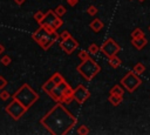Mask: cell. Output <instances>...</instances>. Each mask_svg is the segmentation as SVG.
<instances>
[{
    "instance_id": "5b68a950",
    "label": "cell",
    "mask_w": 150,
    "mask_h": 135,
    "mask_svg": "<svg viewBox=\"0 0 150 135\" xmlns=\"http://www.w3.org/2000/svg\"><path fill=\"white\" fill-rule=\"evenodd\" d=\"M6 113L14 120V121H19L28 110L21 102H19L16 99L13 97V100L5 107Z\"/></svg>"
},
{
    "instance_id": "8d00e7d4",
    "label": "cell",
    "mask_w": 150,
    "mask_h": 135,
    "mask_svg": "<svg viewBox=\"0 0 150 135\" xmlns=\"http://www.w3.org/2000/svg\"><path fill=\"white\" fill-rule=\"evenodd\" d=\"M149 32H150V26H149Z\"/></svg>"
},
{
    "instance_id": "9a60e30c",
    "label": "cell",
    "mask_w": 150,
    "mask_h": 135,
    "mask_svg": "<svg viewBox=\"0 0 150 135\" xmlns=\"http://www.w3.org/2000/svg\"><path fill=\"white\" fill-rule=\"evenodd\" d=\"M89 27L94 31V32H100V31H102L103 29V27H104V23H103V21L102 20H100V19H94L90 23H89Z\"/></svg>"
},
{
    "instance_id": "f546056e",
    "label": "cell",
    "mask_w": 150,
    "mask_h": 135,
    "mask_svg": "<svg viewBox=\"0 0 150 135\" xmlns=\"http://www.w3.org/2000/svg\"><path fill=\"white\" fill-rule=\"evenodd\" d=\"M11 97V94L6 90V89H1V92H0V99L2 100V101H6V100H8Z\"/></svg>"
},
{
    "instance_id": "cb8c5ba5",
    "label": "cell",
    "mask_w": 150,
    "mask_h": 135,
    "mask_svg": "<svg viewBox=\"0 0 150 135\" xmlns=\"http://www.w3.org/2000/svg\"><path fill=\"white\" fill-rule=\"evenodd\" d=\"M50 77H52V79L55 81V83H56V85H59V83H61V82H63V81H64V77H63V76H62V75H61L59 72L54 73V74H53Z\"/></svg>"
},
{
    "instance_id": "83f0119b",
    "label": "cell",
    "mask_w": 150,
    "mask_h": 135,
    "mask_svg": "<svg viewBox=\"0 0 150 135\" xmlns=\"http://www.w3.org/2000/svg\"><path fill=\"white\" fill-rule=\"evenodd\" d=\"M0 62H1V65H4V66H9L11 62H12V59H11L9 55H4V56H1Z\"/></svg>"
},
{
    "instance_id": "3957f363",
    "label": "cell",
    "mask_w": 150,
    "mask_h": 135,
    "mask_svg": "<svg viewBox=\"0 0 150 135\" xmlns=\"http://www.w3.org/2000/svg\"><path fill=\"white\" fill-rule=\"evenodd\" d=\"M76 70L86 81H91L101 72V67L94 59L89 58L88 60L82 61L80 65H77Z\"/></svg>"
},
{
    "instance_id": "52a82bcc",
    "label": "cell",
    "mask_w": 150,
    "mask_h": 135,
    "mask_svg": "<svg viewBox=\"0 0 150 135\" xmlns=\"http://www.w3.org/2000/svg\"><path fill=\"white\" fill-rule=\"evenodd\" d=\"M100 52H102L107 58H111L121 52V46L112 38H108L100 47Z\"/></svg>"
},
{
    "instance_id": "f1b7e54d",
    "label": "cell",
    "mask_w": 150,
    "mask_h": 135,
    "mask_svg": "<svg viewBox=\"0 0 150 135\" xmlns=\"http://www.w3.org/2000/svg\"><path fill=\"white\" fill-rule=\"evenodd\" d=\"M87 13H88L89 15H91V16L96 15V14H97V7L94 6V5H90V6L87 8Z\"/></svg>"
},
{
    "instance_id": "2e32d148",
    "label": "cell",
    "mask_w": 150,
    "mask_h": 135,
    "mask_svg": "<svg viewBox=\"0 0 150 135\" xmlns=\"http://www.w3.org/2000/svg\"><path fill=\"white\" fill-rule=\"evenodd\" d=\"M55 86H56V83H55V81L52 79V77H49L43 85H42V90L43 92H46V93H49L52 89H54L55 88Z\"/></svg>"
},
{
    "instance_id": "d6986e66",
    "label": "cell",
    "mask_w": 150,
    "mask_h": 135,
    "mask_svg": "<svg viewBox=\"0 0 150 135\" xmlns=\"http://www.w3.org/2000/svg\"><path fill=\"white\" fill-rule=\"evenodd\" d=\"M108 63H109L112 68H117V67L121 66L122 60H121L117 55H114V56H111V58H108Z\"/></svg>"
},
{
    "instance_id": "d4e9b609",
    "label": "cell",
    "mask_w": 150,
    "mask_h": 135,
    "mask_svg": "<svg viewBox=\"0 0 150 135\" xmlns=\"http://www.w3.org/2000/svg\"><path fill=\"white\" fill-rule=\"evenodd\" d=\"M45 14H46V13H43L42 11H36V12H35V14H34V20H35L38 23H40V22L43 20Z\"/></svg>"
},
{
    "instance_id": "484cf974",
    "label": "cell",
    "mask_w": 150,
    "mask_h": 135,
    "mask_svg": "<svg viewBox=\"0 0 150 135\" xmlns=\"http://www.w3.org/2000/svg\"><path fill=\"white\" fill-rule=\"evenodd\" d=\"M98 50H100V47H98L96 43H91V45H89V47H88V52H89V54L95 55V54L98 53Z\"/></svg>"
},
{
    "instance_id": "6da1fadb",
    "label": "cell",
    "mask_w": 150,
    "mask_h": 135,
    "mask_svg": "<svg viewBox=\"0 0 150 135\" xmlns=\"http://www.w3.org/2000/svg\"><path fill=\"white\" fill-rule=\"evenodd\" d=\"M76 116L61 102H57L52 107V109L48 110L40 120V124H42L53 135H66L76 126Z\"/></svg>"
},
{
    "instance_id": "ac0fdd59",
    "label": "cell",
    "mask_w": 150,
    "mask_h": 135,
    "mask_svg": "<svg viewBox=\"0 0 150 135\" xmlns=\"http://www.w3.org/2000/svg\"><path fill=\"white\" fill-rule=\"evenodd\" d=\"M108 101L112 104V106H120L123 101V96H118V95H112V94H109V97H108Z\"/></svg>"
},
{
    "instance_id": "ffe728a7",
    "label": "cell",
    "mask_w": 150,
    "mask_h": 135,
    "mask_svg": "<svg viewBox=\"0 0 150 135\" xmlns=\"http://www.w3.org/2000/svg\"><path fill=\"white\" fill-rule=\"evenodd\" d=\"M132 70H134L137 75H141V74H143V73L145 72V66H144L142 62H138V63H136V65L134 66Z\"/></svg>"
},
{
    "instance_id": "836d02e7",
    "label": "cell",
    "mask_w": 150,
    "mask_h": 135,
    "mask_svg": "<svg viewBox=\"0 0 150 135\" xmlns=\"http://www.w3.org/2000/svg\"><path fill=\"white\" fill-rule=\"evenodd\" d=\"M25 1H26V0H14V2H15L18 6H21V5H23V4H25Z\"/></svg>"
},
{
    "instance_id": "8fae6325",
    "label": "cell",
    "mask_w": 150,
    "mask_h": 135,
    "mask_svg": "<svg viewBox=\"0 0 150 135\" xmlns=\"http://www.w3.org/2000/svg\"><path fill=\"white\" fill-rule=\"evenodd\" d=\"M68 86V82L64 80L63 82H61V83H59V85H56L55 86V88L54 89H52L49 93H47L54 101H56V102H61V99H62V94H63V90H64V88Z\"/></svg>"
},
{
    "instance_id": "d6a6232c",
    "label": "cell",
    "mask_w": 150,
    "mask_h": 135,
    "mask_svg": "<svg viewBox=\"0 0 150 135\" xmlns=\"http://www.w3.org/2000/svg\"><path fill=\"white\" fill-rule=\"evenodd\" d=\"M79 2V0H67V4L70 6V7H74L76 6V4Z\"/></svg>"
},
{
    "instance_id": "277c9868",
    "label": "cell",
    "mask_w": 150,
    "mask_h": 135,
    "mask_svg": "<svg viewBox=\"0 0 150 135\" xmlns=\"http://www.w3.org/2000/svg\"><path fill=\"white\" fill-rule=\"evenodd\" d=\"M121 85L128 93H134L142 85V79L134 70H130L121 79Z\"/></svg>"
},
{
    "instance_id": "1f68e13d",
    "label": "cell",
    "mask_w": 150,
    "mask_h": 135,
    "mask_svg": "<svg viewBox=\"0 0 150 135\" xmlns=\"http://www.w3.org/2000/svg\"><path fill=\"white\" fill-rule=\"evenodd\" d=\"M7 80L2 76V75H0V89H5V87L7 86Z\"/></svg>"
},
{
    "instance_id": "ba28073f",
    "label": "cell",
    "mask_w": 150,
    "mask_h": 135,
    "mask_svg": "<svg viewBox=\"0 0 150 135\" xmlns=\"http://www.w3.org/2000/svg\"><path fill=\"white\" fill-rule=\"evenodd\" d=\"M57 40H60V34L55 31L53 33H47L42 36V39L38 42V45L43 49V50H48Z\"/></svg>"
},
{
    "instance_id": "7c38bea8",
    "label": "cell",
    "mask_w": 150,
    "mask_h": 135,
    "mask_svg": "<svg viewBox=\"0 0 150 135\" xmlns=\"http://www.w3.org/2000/svg\"><path fill=\"white\" fill-rule=\"evenodd\" d=\"M74 89L70 87V85L68 83V86L64 88L63 90V94H62V99H61V103H70L73 100H74Z\"/></svg>"
},
{
    "instance_id": "5bb4252c",
    "label": "cell",
    "mask_w": 150,
    "mask_h": 135,
    "mask_svg": "<svg viewBox=\"0 0 150 135\" xmlns=\"http://www.w3.org/2000/svg\"><path fill=\"white\" fill-rule=\"evenodd\" d=\"M47 33H48V32H47L42 26H40V27H39V28H38V29L32 34V39L38 43V42L42 39V36H43L45 34H47Z\"/></svg>"
},
{
    "instance_id": "30bf717a",
    "label": "cell",
    "mask_w": 150,
    "mask_h": 135,
    "mask_svg": "<svg viewBox=\"0 0 150 135\" xmlns=\"http://www.w3.org/2000/svg\"><path fill=\"white\" fill-rule=\"evenodd\" d=\"M79 45H80L79 41L75 40L73 36H70V38H68V39H66V40H61V41L59 42L60 48H61L66 54H68V55L73 54V52L79 47Z\"/></svg>"
},
{
    "instance_id": "44dd1931",
    "label": "cell",
    "mask_w": 150,
    "mask_h": 135,
    "mask_svg": "<svg viewBox=\"0 0 150 135\" xmlns=\"http://www.w3.org/2000/svg\"><path fill=\"white\" fill-rule=\"evenodd\" d=\"M130 36H131V39H136V38H142V36H145V34H144V32L141 29V28H135L131 33H130Z\"/></svg>"
},
{
    "instance_id": "e0dca14e",
    "label": "cell",
    "mask_w": 150,
    "mask_h": 135,
    "mask_svg": "<svg viewBox=\"0 0 150 135\" xmlns=\"http://www.w3.org/2000/svg\"><path fill=\"white\" fill-rule=\"evenodd\" d=\"M124 90H125V89H123V88H122V85H121V86H120V85H115V86H112V87H111V89L109 90V94L118 95V96H123Z\"/></svg>"
},
{
    "instance_id": "74e56055",
    "label": "cell",
    "mask_w": 150,
    "mask_h": 135,
    "mask_svg": "<svg viewBox=\"0 0 150 135\" xmlns=\"http://www.w3.org/2000/svg\"><path fill=\"white\" fill-rule=\"evenodd\" d=\"M129 1H131V0H129Z\"/></svg>"
},
{
    "instance_id": "4316f807",
    "label": "cell",
    "mask_w": 150,
    "mask_h": 135,
    "mask_svg": "<svg viewBox=\"0 0 150 135\" xmlns=\"http://www.w3.org/2000/svg\"><path fill=\"white\" fill-rule=\"evenodd\" d=\"M77 134H80V135H88L89 134V128L86 124H81L77 128Z\"/></svg>"
},
{
    "instance_id": "e575fe53",
    "label": "cell",
    "mask_w": 150,
    "mask_h": 135,
    "mask_svg": "<svg viewBox=\"0 0 150 135\" xmlns=\"http://www.w3.org/2000/svg\"><path fill=\"white\" fill-rule=\"evenodd\" d=\"M4 52H5V46H4L2 43H0V55H1Z\"/></svg>"
},
{
    "instance_id": "9c48e42d",
    "label": "cell",
    "mask_w": 150,
    "mask_h": 135,
    "mask_svg": "<svg viewBox=\"0 0 150 135\" xmlns=\"http://www.w3.org/2000/svg\"><path fill=\"white\" fill-rule=\"evenodd\" d=\"M74 100L79 103V104H83L89 97H90V92L89 89L83 86V85H77V87L74 89Z\"/></svg>"
},
{
    "instance_id": "7402d4cb",
    "label": "cell",
    "mask_w": 150,
    "mask_h": 135,
    "mask_svg": "<svg viewBox=\"0 0 150 135\" xmlns=\"http://www.w3.org/2000/svg\"><path fill=\"white\" fill-rule=\"evenodd\" d=\"M77 56H79V59H80L81 61H86V60H88V59L90 58V54H89V52H88V50L81 49V50L79 52Z\"/></svg>"
},
{
    "instance_id": "8992f818",
    "label": "cell",
    "mask_w": 150,
    "mask_h": 135,
    "mask_svg": "<svg viewBox=\"0 0 150 135\" xmlns=\"http://www.w3.org/2000/svg\"><path fill=\"white\" fill-rule=\"evenodd\" d=\"M39 25L40 26H43V27H52L54 29H57V28H60L63 25V20L61 19V16H59L55 13V11L48 9L46 12V14H45L43 20Z\"/></svg>"
},
{
    "instance_id": "7a4b0ae2",
    "label": "cell",
    "mask_w": 150,
    "mask_h": 135,
    "mask_svg": "<svg viewBox=\"0 0 150 135\" xmlns=\"http://www.w3.org/2000/svg\"><path fill=\"white\" fill-rule=\"evenodd\" d=\"M13 97L16 99L19 102H21L27 109H29L38 100H39V94L28 85L23 83L14 94Z\"/></svg>"
},
{
    "instance_id": "4fadbf2b",
    "label": "cell",
    "mask_w": 150,
    "mask_h": 135,
    "mask_svg": "<svg viewBox=\"0 0 150 135\" xmlns=\"http://www.w3.org/2000/svg\"><path fill=\"white\" fill-rule=\"evenodd\" d=\"M146 43H148V40H146L145 36L136 38V39H131V45H132L136 49H138V50H141L143 47H145Z\"/></svg>"
},
{
    "instance_id": "4dcf8cb0",
    "label": "cell",
    "mask_w": 150,
    "mask_h": 135,
    "mask_svg": "<svg viewBox=\"0 0 150 135\" xmlns=\"http://www.w3.org/2000/svg\"><path fill=\"white\" fill-rule=\"evenodd\" d=\"M70 36H71V34H70L68 31H63V32H61V34H60V39H61V40H66V39L70 38Z\"/></svg>"
},
{
    "instance_id": "603a6c76",
    "label": "cell",
    "mask_w": 150,
    "mask_h": 135,
    "mask_svg": "<svg viewBox=\"0 0 150 135\" xmlns=\"http://www.w3.org/2000/svg\"><path fill=\"white\" fill-rule=\"evenodd\" d=\"M54 11H55V13H56L59 16H61V18L67 13L66 7H64V6H62V5H57V6H56V8H55Z\"/></svg>"
},
{
    "instance_id": "d590c367",
    "label": "cell",
    "mask_w": 150,
    "mask_h": 135,
    "mask_svg": "<svg viewBox=\"0 0 150 135\" xmlns=\"http://www.w3.org/2000/svg\"><path fill=\"white\" fill-rule=\"evenodd\" d=\"M138 1H139V2H143V1H145V0H138Z\"/></svg>"
}]
</instances>
